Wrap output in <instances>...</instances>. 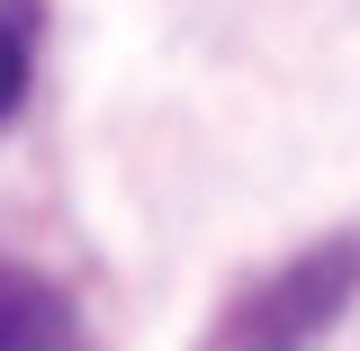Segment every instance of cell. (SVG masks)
Instances as JSON below:
<instances>
[{"instance_id":"cell-2","label":"cell","mask_w":360,"mask_h":351,"mask_svg":"<svg viewBox=\"0 0 360 351\" xmlns=\"http://www.w3.org/2000/svg\"><path fill=\"white\" fill-rule=\"evenodd\" d=\"M27 72H37V9H0V127L18 117V99H27Z\"/></svg>"},{"instance_id":"cell-1","label":"cell","mask_w":360,"mask_h":351,"mask_svg":"<svg viewBox=\"0 0 360 351\" xmlns=\"http://www.w3.org/2000/svg\"><path fill=\"white\" fill-rule=\"evenodd\" d=\"M0 351H82L63 288H45L37 270H0Z\"/></svg>"}]
</instances>
